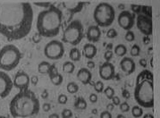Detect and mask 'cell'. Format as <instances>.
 I'll return each instance as SVG.
<instances>
[{"mask_svg": "<svg viewBox=\"0 0 160 118\" xmlns=\"http://www.w3.org/2000/svg\"><path fill=\"white\" fill-rule=\"evenodd\" d=\"M44 55L48 59L58 60L61 59L64 55V43L58 39L49 41L44 48Z\"/></svg>", "mask_w": 160, "mask_h": 118, "instance_id": "ba28073f", "label": "cell"}, {"mask_svg": "<svg viewBox=\"0 0 160 118\" xmlns=\"http://www.w3.org/2000/svg\"><path fill=\"white\" fill-rule=\"evenodd\" d=\"M137 28L142 34L149 37L153 32L152 18H149L143 14H139L137 17Z\"/></svg>", "mask_w": 160, "mask_h": 118, "instance_id": "9c48e42d", "label": "cell"}, {"mask_svg": "<svg viewBox=\"0 0 160 118\" xmlns=\"http://www.w3.org/2000/svg\"><path fill=\"white\" fill-rule=\"evenodd\" d=\"M33 10L27 2L0 3V34L9 41L25 38L32 30Z\"/></svg>", "mask_w": 160, "mask_h": 118, "instance_id": "6da1fadb", "label": "cell"}, {"mask_svg": "<svg viewBox=\"0 0 160 118\" xmlns=\"http://www.w3.org/2000/svg\"><path fill=\"white\" fill-rule=\"evenodd\" d=\"M49 75V79L51 81L52 84L56 86L61 85L63 83L64 78L62 76V74H60L58 72V69L56 67V65H51V68H50V72L48 73Z\"/></svg>", "mask_w": 160, "mask_h": 118, "instance_id": "e0dca14e", "label": "cell"}, {"mask_svg": "<svg viewBox=\"0 0 160 118\" xmlns=\"http://www.w3.org/2000/svg\"><path fill=\"white\" fill-rule=\"evenodd\" d=\"M34 4H35L37 7H44L46 9L49 8V7L52 6L51 2H34Z\"/></svg>", "mask_w": 160, "mask_h": 118, "instance_id": "836d02e7", "label": "cell"}, {"mask_svg": "<svg viewBox=\"0 0 160 118\" xmlns=\"http://www.w3.org/2000/svg\"><path fill=\"white\" fill-rule=\"evenodd\" d=\"M100 118H112V114L108 110L103 111L100 115Z\"/></svg>", "mask_w": 160, "mask_h": 118, "instance_id": "ab89813d", "label": "cell"}, {"mask_svg": "<svg viewBox=\"0 0 160 118\" xmlns=\"http://www.w3.org/2000/svg\"><path fill=\"white\" fill-rule=\"evenodd\" d=\"M122 97L124 98H126V99H128V98H130V92L127 91V90H123L122 92Z\"/></svg>", "mask_w": 160, "mask_h": 118, "instance_id": "bcb514c9", "label": "cell"}, {"mask_svg": "<svg viewBox=\"0 0 160 118\" xmlns=\"http://www.w3.org/2000/svg\"><path fill=\"white\" fill-rule=\"evenodd\" d=\"M42 38H43V37H42V36H41V35H40L38 32L35 33V34L32 36V41H33L34 43H36V44H37V43H39V42L41 41Z\"/></svg>", "mask_w": 160, "mask_h": 118, "instance_id": "74e56055", "label": "cell"}, {"mask_svg": "<svg viewBox=\"0 0 160 118\" xmlns=\"http://www.w3.org/2000/svg\"><path fill=\"white\" fill-rule=\"evenodd\" d=\"M132 115L135 118H140L143 116V110L140 106H134L132 108Z\"/></svg>", "mask_w": 160, "mask_h": 118, "instance_id": "d4e9b609", "label": "cell"}, {"mask_svg": "<svg viewBox=\"0 0 160 118\" xmlns=\"http://www.w3.org/2000/svg\"><path fill=\"white\" fill-rule=\"evenodd\" d=\"M0 118H8L7 116H0Z\"/></svg>", "mask_w": 160, "mask_h": 118, "instance_id": "680465c9", "label": "cell"}, {"mask_svg": "<svg viewBox=\"0 0 160 118\" xmlns=\"http://www.w3.org/2000/svg\"><path fill=\"white\" fill-rule=\"evenodd\" d=\"M114 108H115V106L113 105L112 103H111V104H108V105L107 106V110L109 112L113 111V110H114Z\"/></svg>", "mask_w": 160, "mask_h": 118, "instance_id": "f907efd6", "label": "cell"}, {"mask_svg": "<svg viewBox=\"0 0 160 118\" xmlns=\"http://www.w3.org/2000/svg\"><path fill=\"white\" fill-rule=\"evenodd\" d=\"M94 89L98 93H102L104 91V83L101 81H97L96 83L94 84Z\"/></svg>", "mask_w": 160, "mask_h": 118, "instance_id": "f546056e", "label": "cell"}, {"mask_svg": "<svg viewBox=\"0 0 160 118\" xmlns=\"http://www.w3.org/2000/svg\"><path fill=\"white\" fill-rule=\"evenodd\" d=\"M42 108H43V111L44 112H48L51 110V105L49 103H45L42 106Z\"/></svg>", "mask_w": 160, "mask_h": 118, "instance_id": "ee69618b", "label": "cell"}, {"mask_svg": "<svg viewBox=\"0 0 160 118\" xmlns=\"http://www.w3.org/2000/svg\"><path fill=\"white\" fill-rule=\"evenodd\" d=\"M73 116L72 112L71 109H68V108H65L62 111V117L63 118H72Z\"/></svg>", "mask_w": 160, "mask_h": 118, "instance_id": "d6a6232c", "label": "cell"}, {"mask_svg": "<svg viewBox=\"0 0 160 118\" xmlns=\"http://www.w3.org/2000/svg\"><path fill=\"white\" fill-rule=\"evenodd\" d=\"M66 89H67V91L69 92L70 94H75V93L79 91V86L73 81L69 82L66 86Z\"/></svg>", "mask_w": 160, "mask_h": 118, "instance_id": "484cf974", "label": "cell"}, {"mask_svg": "<svg viewBox=\"0 0 160 118\" xmlns=\"http://www.w3.org/2000/svg\"><path fill=\"white\" fill-rule=\"evenodd\" d=\"M140 65H141V66H142L143 68H146V67H147V61H146V59H141V60H140Z\"/></svg>", "mask_w": 160, "mask_h": 118, "instance_id": "7dc6e473", "label": "cell"}, {"mask_svg": "<svg viewBox=\"0 0 160 118\" xmlns=\"http://www.w3.org/2000/svg\"><path fill=\"white\" fill-rule=\"evenodd\" d=\"M63 22V12L52 5L38 13L37 18V31L45 38H54L58 36Z\"/></svg>", "mask_w": 160, "mask_h": 118, "instance_id": "3957f363", "label": "cell"}, {"mask_svg": "<svg viewBox=\"0 0 160 118\" xmlns=\"http://www.w3.org/2000/svg\"><path fill=\"white\" fill-rule=\"evenodd\" d=\"M120 67H121V70L122 72H125L127 75H130L132 72H134L136 65H135V62L132 58L123 57L120 62Z\"/></svg>", "mask_w": 160, "mask_h": 118, "instance_id": "9a60e30c", "label": "cell"}, {"mask_svg": "<svg viewBox=\"0 0 160 118\" xmlns=\"http://www.w3.org/2000/svg\"><path fill=\"white\" fill-rule=\"evenodd\" d=\"M141 13H143V15H146L148 17H152V8L150 7H141Z\"/></svg>", "mask_w": 160, "mask_h": 118, "instance_id": "83f0119b", "label": "cell"}, {"mask_svg": "<svg viewBox=\"0 0 160 118\" xmlns=\"http://www.w3.org/2000/svg\"><path fill=\"white\" fill-rule=\"evenodd\" d=\"M22 54L13 44H8L0 48V69L1 71H12L19 65Z\"/></svg>", "mask_w": 160, "mask_h": 118, "instance_id": "5b68a950", "label": "cell"}, {"mask_svg": "<svg viewBox=\"0 0 160 118\" xmlns=\"http://www.w3.org/2000/svg\"><path fill=\"white\" fill-rule=\"evenodd\" d=\"M131 9L133 12V13H140L141 11V6H138V5H132L131 6Z\"/></svg>", "mask_w": 160, "mask_h": 118, "instance_id": "f35d334b", "label": "cell"}, {"mask_svg": "<svg viewBox=\"0 0 160 118\" xmlns=\"http://www.w3.org/2000/svg\"><path fill=\"white\" fill-rule=\"evenodd\" d=\"M104 93H105V95H106V97L108 98V99H112L113 97L115 96V90L112 88V87H107L106 89H104Z\"/></svg>", "mask_w": 160, "mask_h": 118, "instance_id": "4316f807", "label": "cell"}, {"mask_svg": "<svg viewBox=\"0 0 160 118\" xmlns=\"http://www.w3.org/2000/svg\"><path fill=\"white\" fill-rule=\"evenodd\" d=\"M88 5V3L86 2H82V1H64L61 3V6L64 7V9L67 10V12L70 13V18L73 14L77 13L82 12V10L83 9V7L85 5Z\"/></svg>", "mask_w": 160, "mask_h": 118, "instance_id": "5bb4252c", "label": "cell"}, {"mask_svg": "<svg viewBox=\"0 0 160 118\" xmlns=\"http://www.w3.org/2000/svg\"><path fill=\"white\" fill-rule=\"evenodd\" d=\"M116 36H117V32H116L115 29L111 28V29H109L108 31L107 32V37L108 39H114Z\"/></svg>", "mask_w": 160, "mask_h": 118, "instance_id": "1f68e13d", "label": "cell"}, {"mask_svg": "<svg viewBox=\"0 0 160 118\" xmlns=\"http://www.w3.org/2000/svg\"><path fill=\"white\" fill-rule=\"evenodd\" d=\"M119 8L120 9H124V5H119Z\"/></svg>", "mask_w": 160, "mask_h": 118, "instance_id": "6f0895ef", "label": "cell"}, {"mask_svg": "<svg viewBox=\"0 0 160 118\" xmlns=\"http://www.w3.org/2000/svg\"><path fill=\"white\" fill-rule=\"evenodd\" d=\"M134 98L137 104L145 108L154 106L153 74L144 70L138 75L134 89Z\"/></svg>", "mask_w": 160, "mask_h": 118, "instance_id": "277c9868", "label": "cell"}, {"mask_svg": "<svg viewBox=\"0 0 160 118\" xmlns=\"http://www.w3.org/2000/svg\"><path fill=\"white\" fill-rule=\"evenodd\" d=\"M90 101L91 103H96L97 101H98V95H97V94H94V93L90 94Z\"/></svg>", "mask_w": 160, "mask_h": 118, "instance_id": "7bdbcfd3", "label": "cell"}, {"mask_svg": "<svg viewBox=\"0 0 160 118\" xmlns=\"http://www.w3.org/2000/svg\"><path fill=\"white\" fill-rule=\"evenodd\" d=\"M116 118H126L124 116H122V115H118L117 116H116Z\"/></svg>", "mask_w": 160, "mask_h": 118, "instance_id": "9f6ffc18", "label": "cell"}, {"mask_svg": "<svg viewBox=\"0 0 160 118\" xmlns=\"http://www.w3.org/2000/svg\"><path fill=\"white\" fill-rule=\"evenodd\" d=\"M114 53L118 57H124L127 53V47L123 44H119L115 47Z\"/></svg>", "mask_w": 160, "mask_h": 118, "instance_id": "7402d4cb", "label": "cell"}, {"mask_svg": "<svg viewBox=\"0 0 160 118\" xmlns=\"http://www.w3.org/2000/svg\"><path fill=\"white\" fill-rule=\"evenodd\" d=\"M0 48H1V47H0Z\"/></svg>", "mask_w": 160, "mask_h": 118, "instance_id": "91938a15", "label": "cell"}, {"mask_svg": "<svg viewBox=\"0 0 160 118\" xmlns=\"http://www.w3.org/2000/svg\"><path fill=\"white\" fill-rule=\"evenodd\" d=\"M150 39H149V37H148V36H146V37H144L143 38V43L144 44H146V45H148V44H149L150 43Z\"/></svg>", "mask_w": 160, "mask_h": 118, "instance_id": "c3c4849f", "label": "cell"}, {"mask_svg": "<svg viewBox=\"0 0 160 118\" xmlns=\"http://www.w3.org/2000/svg\"><path fill=\"white\" fill-rule=\"evenodd\" d=\"M87 66H88V68H89V69H93V68H95L96 65H95L94 61H91V60H90V61H88V62H87Z\"/></svg>", "mask_w": 160, "mask_h": 118, "instance_id": "f6af8a7d", "label": "cell"}, {"mask_svg": "<svg viewBox=\"0 0 160 118\" xmlns=\"http://www.w3.org/2000/svg\"><path fill=\"white\" fill-rule=\"evenodd\" d=\"M48 118H60V116H59V115H58V114L54 113V114H51V115L48 116Z\"/></svg>", "mask_w": 160, "mask_h": 118, "instance_id": "816d5d0a", "label": "cell"}, {"mask_svg": "<svg viewBox=\"0 0 160 118\" xmlns=\"http://www.w3.org/2000/svg\"><path fill=\"white\" fill-rule=\"evenodd\" d=\"M117 22L122 29L125 31H131V29L134 26L135 14L130 11H122L118 15Z\"/></svg>", "mask_w": 160, "mask_h": 118, "instance_id": "8fae6325", "label": "cell"}, {"mask_svg": "<svg viewBox=\"0 0 160 118\" xmlns=\"http://www.w3.org/2000/svg\"><path fill=\"white\" fill-rule=\"evenodd\" d=\"M83 25L80 20H73L66 26L63 32L62 42L77 46L83 38Z\"/></svg>", "mask_w": 160, "mask_h": 118, "instance_id": "52a82bcc", "label": "cell"}, {"mask_svg": "<svg viewBox=\"0 0 160 118\" xmlns=\"http://www.w3.org/2000/svg\"><path fill=\"white\" fill-rule=\"evenodd\" d=\"M112 47H113V44L112 43H109L108 45V50H111Z\"/></svg>", "mask_w": 160, "mask_h": 118, "instance_id": "db71d44e", "label": "cell"}, {"mask_svg": "<svg viewBox=\"0 0 160 118\" xmlns=\"http://www.w3.org/2000/svg\"><path fill=\"white\" fill-rule=\"evenodd\" d=\"M58 100L59 104H61V105H64V104H66V103H67L68 98H67V96H66V95H64V94H61V95H59V96H58Z\"/></svg>", "mask_w": 160, "mask_h": 118, "instance_id": "e575fe53", "label": "cell"}, {"mask_svg": "<svg viewBox=\"0 0 160 118\" xmlns=\"http://www.w3.org/2000/svg\"><path fill=\"white\" fill-rule=\"evenodd\" d=\"M143 118H154V116L153 115H151V114H146V115L143 116Z\"/></svg>", "mask_w": 160, "mask_h": 118, "instance_id": "f5cc1de1", "label": "cell"}, {"mask_svg": "<svg viewBox=\"0 0 160 118\" xmlns=\"http://www.w3.org/2000/svg\"><path fill=\"white\" fill-rule=\"evenodd\" d=\"M76 118H77V117H76Z\"/></svg>", "mask_w": 160, "mask_h": 118, "instance_id": "6125c7cd", "label": "cell"}, {"mask_svg": "<svg viewBox=\"0 0 160 118\" xmlns=\"http://www.w3.org/2000/svg\"><path fill=\"white\" fill-rule=\"evenodd\" d=\"M91 113L94 114V115H97V114H98V110H97L96 108H95V109H92V110H91Z\"/></svg>", "mask_w": 160, "mask_h": 118, "instance_id": "11a10c76", "label": "cell"}, {"mask_svg": "<svg viewBox=\"0 0 160 118\" xmlns=\"http://www.w3.org/2000/svg\"><path fill=\"white\" fill-rule=\"evenodd\" d=\"M77 79L84 85L90 84L92 79V74L89 69L87 68H81L79 72H77Z\"/></svg>", "mask_w": 160, "mask_h": 118, "instance_id": "ac0fdd59", "label": "cell"}, {"mask_svg": "<svg viewBox=\"0 0 160 118\" xmlns=\"http://www.w3.org/2000/svg\"><path fill=\"white\" fill-rule=\"evenodd\" d=\"M48 92L47 90H44V91L42 92V94H41V98L46 99V98H48Z\"/></svg>", "mask_w": 160, "mask_h": 118, "instance_id": "681fc988", "label": "cell"}, {"mask_svg": "<svg viewBox=\"0 0 160 118\" xmlns=\"http://www.w3.org/2000/svg\"><path fill=\"white\" fill-rule=\"evenodd\" d=\"M50 68H51V64L47 61H43L38 64V71L41 74H48L50 72Z\"/></svg>", "mask_w": 160, "mask_h": 118, "instance_id": "ffe728a7", "label": "cell"}, {"mask_svg": "<svg viewBox=\"0 0 160 118\" xmlns=\"http://www.w3.org/2000/svg\"><path fill=\"white\" fill-rule=\"evenodd\" d=\"M112 104L114 106H119L121 104V100H120V98H118V97H116V96H114L113 98H112Z\"/></svg>", "mask_w": 160, "mask_h": 118, "instance_id": "60d3db41", "label": "cell"}, {"mask_svg": "<svg viewBox=\"0 0 160 118\" xmlns=\"http://www.w3.org/2000/svg\"><path fill=\"white\" fill-rule=\"evenodd\" d=\"M140 53H141V47L139 45L135 44L132 47V48H131V56L132 57H138V56H140Z\"/></svg>", "mask_w": 160, "mask_h": 118, "instance_id": "f1b7e54d", "label": "cell"}, {"mask_svg": "<svg viewBox=\"0 0 160 118\" xmlns=\"http://www.w3.org/2000/svg\"><path fill=\"white\" fill-rule=\"evenodd\" d=\"M102 32L100 31V28L97 25H90L87 30V39L90 42L96 43L101 38Z\"/></svg>", "mask_w": 160, "mask_h": 118, "instance_id": "2e32d148", "label": "cell"}, {"mask_svg": "<svg viewBox=\"0 0 160 118\" xmlns=\"http://www.w3.org/2000/svg\"><path fill=\"white\" fill-rule=\"evenodd\" d=\"M30 81L32 82V85H37L38 82V77L37 75H33V76H32L31 79H30Z\"/></svg>", "mask_w": 160, "mask_h": 118, "instance_id": "b9f144b4", "label": "cell"}, {"mask_svg": "<svg viewBox=\"0 0 160 118\" xmlns=\"http://www.w3.org/2000/svg\"><path fill=\"white\" fill-rule=\"evenodd\" d=\"M125 39L128 41V42H132L135 39V34L132 31H127V32L125 34Z\"/></svg>", "mask_w": 160, "mask_h": 118, "instance_id": "4dcf8cb0", "label": "cell"}, {"mask_svg": "<svg viewBox=\"0 0 160 118\" xmlns=\"http://www.w3.org/2000/svg\"><path fill=\"white\" fill-rule=\"evenodd\" d=\"M97 52H98V49H97V47H95L94 44L89 43V44L84 45L83 54L86 58L90 59V60H91L92 58H94V57H96Z\"/></svg>", "mask_w": 160, "mask_h": 118, "instance_id": "d6986e66", "label": "cell"}, {"mask_svg": "<svg viewBox=\"0 0 160 118\" xmlns=\"http://www.w3.org/2000/svg\"><path fill=\"white\" fill-rule=\"evenodd\" d=\"M39 100L32 91H20L10 102L9 110L13 118H35L39 113Z\"/></svg>", "mask_w": 160, "mask_h": 118, "instance_id": "7a4b0ae2", "label": "cell"}, {"mask_svg": "<svg viewBox=\"0 0 160 118\" xmlns=\"http://www.w3.org/2000/svg\"><path fill=\"white\" fill-rule=\"evenodd\" d=\"M75 70V66L72 61H66L63 65V71L66 73H72Z\"/></svg>", "mask_w": 160, "mask_h": 118, "instance_id": "603a6c76", "label": "cell"}, {"mask_svg": "<svg viewBox=\"0 0 160 118\" xmlns=\"http://www.w3.org/2000/svg\"><path fill=\"white\" fill-rule=\"evenodd\" d=\"M13 81L7 72L0 70V98H6L13 89Z\"/></svg>", "mask_w": 160, "mask_h": 118, "instance_id": "30bf717a", "label": "cell"}, {"mask_svg": "<svg viewBox=\"0 0 160 118\" xmlns=\"http://www.w3.org/2000/svg\"><path fill=\"white\" fill-rule=\"evenodd\" d=\"M74 106L76 107L77 109L84 110V109L87 108L88 104H87L86 100H85L83 98H81V97H80V98H78L76 99V101H75V103H74Z\"/></svg>", "mask_w": 160, "mask_h": 118, "instance_id": "cb8c5ba5", "label": "cell"}, {"mask_svg": "<svg viewBox=\"0 0 160 118\" xmlns=\"http://www.w3.org/2000/svg\"><path fill=\"white\" fill-rule=\"evenodd\" d=\"M69 57H70L71 61H72V62L80 61L81 58H82V53L80 51V49L77 48V47H72L70 50Z\"/></svg>", "mask_w": 160, "mask_h": 118, "instance_id": "44dd1931", "label": "cell"}, {"mask_svg": "<svg viewBox=\"0 0 160 118\" xmlns=\"http://www.w3.org/2000/svg\"><path fill=\"white\" fill-rule=\"evenodd\" d=\"M113 56H114V53L112 50H107L104 54V58L107 62H109L111 59L113 58Z\"/></svg>", "mask_w": 160, "mask_h": 118, "instance_id": "8d00e7d4", "label": "cell"}, {"mask_svg": "<svg viewBox=\"0 0 160 118\" xmlns=\"http://www.w3.org/2000/svg\"><path fill=\"white\" fill-rule=\"evenodd\" d=\"M119 107H120V110L122 112V113H126V112L130 111V106L127 102H122L119 105Z\"/></svg>", "mask_w": 160, "mask_h": 118, "instance_id": "d590c367", "label": "cell"}, {"mask_svg": "<svg viewBox=\"0 0 160 118\" xmlns=\"http://www.w3.org/2000/svg\"><path fill=\"white\" fill-rule=\"evenodd\" d=\"M13 85L20 91L28 90L30 85V76L25 72H18L14 76Z\"/></svg>", "mask_w": 160, "mask_h": 118, "instance_id": "7c38bea8", "label": "cell"}, {"mask_svg": "<svg viewBox=\"0 0 160 118\" xmlns=\"http://www.w3.org/2000/svg\"><path fill=\"white\" fill-rule=\"evenodd\" d=\"M93 18L98 27L110 26L115 18V8L108 2L99 3L94 9Z\"/></svg>", "mask_w": 160, "mask_h": 118, "instance_id": "8992f818", "label": "cell"}, {"mask_svg": "<svg viewBox=\"0 0 160 118\" xmlns=\"http://www.w3.org/2000/svg\"><path fill=\"white\" fill-rule=\"evenodd\" d=\"M90 118H92V117H90Z\"/></svg>", "mask_w": 160, "mask_h": 118, "instance_id": "94428289", "label": "cell"}, {"mask_svg": "<svg viewBox=\"0 0 160 118\" xmlns=\"http://www.w3.org/2000/svg\"><path fill=\"white\" fill-rule=\"evenodd\" d=\"M98 73L100 78L104 81H110L115 77V69L114 65L110 62H105L99 66Z\"/></svg>", "mask_w": 160, "mask_h": 118, "instance_id": "4fadbf2b", "label": "cell"}]
</instances>
